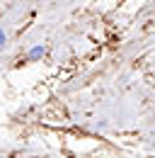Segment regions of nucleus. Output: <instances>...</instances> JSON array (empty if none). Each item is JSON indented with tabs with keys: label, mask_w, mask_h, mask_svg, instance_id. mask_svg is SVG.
Segmentation results:
<instances>
[{
	"label": "nucleus",
	"mask_w": 155,
	"mask_h": 158,
	"mask_svg": "<svg viewBox=\"0 0 155 158\" xmlns=\"http://www.w3.org/2000/svg\"><path fill=\"white\" fill-rule=\"evenodd\" d=\"M153 146H155V141H153Z\"/></svg>",
	"instance_id": "7ed1b4c3"
},
{
	"label": "nucleus",
	"mask_w": 155,
	"mask_h": 158,
	"mask_svg": "<svg viewBox=\"0 0 155 158\" xmlns=\"http://www.w3.org/2000/svg\"><path fill=\"white\" fill-rule=\"evenodd\" d=\"M5 44H7V34H5V29L0 27V49H5Z\"/></svg>",
	"instance_id": "f03ea898"
},
{
	"label": "nucleus",
	"mask_w": 155,
	"mask_h": 158,
	"mask_svg": "<svg viewBox=\"0 0 155 158\" xmlns=\"http://www.w3.org/2000/svg\"><path fill=\"white\" fill-rule=\"evenodd\" d=\"M44 54H46V46H44V44H34V46L27 51V59L29 61H39Z\"/></svg>",
	"instance_id": "f257e3e1"
}]
</instances>
